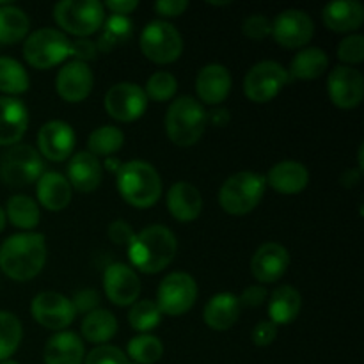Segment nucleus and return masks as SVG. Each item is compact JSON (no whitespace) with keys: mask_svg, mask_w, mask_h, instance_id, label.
Returning <instances> with one entry per match:
<instances>
[{"mask_svg":"<svg viewBox=\"0 0 364 364\" xmlns=\"http://www.w3.org/2000/svg\"><path fill=\"white\" fill-rule=\"evenodd\" d=\"M327 68H329L327 53L316 46H308L291 59L290 68L287 71L290 80H315L326 73Z\"/></svg>","mask_w":364,"mask_h":364,"instance_id":"30","label":"nucleus"},{"mask_svg":"<svg viewBox=\"0 0 364 364\" xmlns=\"http://www.w3.org/2000/svg\"><path fill=\"white\" fill-rule=\"evenodd\" d=\"M128 359L135 364H155L164 355V343L153 334H141L128 343Z\"/></svg>","mask_w":364,"mask_h":364,"instance_id":"36","label":"nucleus"},{"mask_svg":"<svg viewBox=\"0 0 364 364\" xmlns=\"http://www.w3.org/2000/svg\"><path fill=\"white\" fill-rule=\"evenodd\" d=\"M142 53L155 64H171L183 52V38L173 23L164 20L149 21L139 38Z\"/></svg>","mask_w":364,"mask_h":364,"instance_id":"9","label":"nucleus"},{"mask_svg":"<svg viewBox=\"0 0 364 364\" xmlns=\"http://www.w3.org/2000/svg\"><path fill=\"white\" fill-rule=\"evenodd\" d=\"M210 4V6H217V7H220V6H230V4L231 2H208Z\"/></svg>","mask_w":364,"mask_h":364,"instance_id":"53","label":"nucleus"},{"mask_svg":"<svg viewBox=\"0 0 364 364\" xmlns=\"http://www.w3.org/2000/svg\"><path fill=\"white\" fill-rule=\"evenodd\" d=\"M95 87V75L89 64L70 60L60 68L55 78L57 95L68 103H80L89 98Z\"/></svg>","mask_w":364,"mask_h":364,"instance_id":"15","label":"nucleus"},{"mask_svg":"<svg viewBox=\"0 0 364 364\" xmlns=\"http://www.w3.org/2000/svg\"><path fill=\"white\" fill-rule=\"evenodd\" d=\"M31 78L27 70L13 57H0V92L16 98L28 91Z\"/></svg>","mask_w":364,"mask_h":364,"instance_id":"34","label":"nucleus"},{"mask_svg":"<svg viewBox=\"0 0 364 364\" xmlns=\"http://www.w3.org/2000/svg\"><path fill=\"white\" fill-rule=\"evenodd\" d=\"M290 82L287 68L276 60H262L247 71L244 78V92L255 103L272 102Z\"/></svg>","mask_w":364,"mask_h":364,"instance_id":"11","label":"nucleus"},{"mask_svg":"<svg viewBox=\"0 0 364 364\" xmlns=\"http://www.w3.org/2000/svg\"><path fill=\"white\" fill-rule=\"evenodd\" d=\"M359 180H361V173H359L358 169H347L343 173V176H341V185L350 188L354 187V185H358Z\"/></svg>","mask_w":364,"mask_h":364,"instance_id":"51","label":"nucleus"},{"mask_svg":"<svg viewBox=\"0 0 364 364\" xmlns=\"http://www.w3.org/2000/svg\"><path fill=\"white\" fill-rule=\"evenodd\" d=\"M96 55H98V46L91 39L78 38L77 41H71L70 57H75V60L87 64L89 60H95Z\"/></svg>","mask_w":364,"mask_h":364,"instance_id":"44","label":"nucleus"},{"mask_svg":"<svg viewBox=\"0 0 364 364\" xmlns=\"http://www.w3.org/2000/svg\"><path fill=\"white\" fill-rule=\"evenodd\" d=\"M128 322H130L132 329H135L137 333L149 334L162 322V311L155 301H149V299L137 301L135 304H132L130 313H128Z\"/></svg>","mask_w":364,"mask_h":364,"instance_id":"38","label":"nucleus"},{"mask_svg":"<svg viewBox=\"0 0 364 364\" xmlns=\"http://www.w3.org/2000/svg\"><path fill=\"white\" fill-rule=\"evenodd\" d=\"M315 25L311 16L301 9H287L272 21V38L283 48H302L311 41Z\"/></svg>","mask_w":364,"mask_h":364,"instance_id":"14","label":"nucleus"},{"mask_svg":"<svg viewBox=\"0 0 364 364\" xmlns=\"http://www.w3.org/2000/svg\"><path fill=\"white\" fill-rule=\"evenodd\" d=\"M265 181L267 185H270V187L276 192H279V194H299V192H302L308 187L309 171L308 167L302 166L301 162L284 160V162L276 164V166L269 171Z\"/></svg>","mask_w":364,"mask_h":364,"instance_id":"25","label":"nucleus"},{"mask_svg":"<svg viewBox=\"0 0 364 364\" xmlns=\"http://www.w3.org/2000/svg\"><path fill=\"white\" fill-rule=\"evenodd\" d=\"M267 297H269V291L263 284H252V287H247L242 291L238 302L245 308H259V306L265 304Z\"/></svg>","mask_w":364,"mask_h":364,"instance_id":"47","label":"nucleus"},{"mask_svg":"<svg viewBox=\"0 0 364 364\" xmlns=\"http://www.w3.org/2000/svg\"><path fill=\"white\" fill-rule=\"evenodd\" d=\"M331 102L340 109H354L363 102L364 78L363 73L350 66H336L327 80Z\"/></svg>","mask_w":364,"mask_h":364,"instance_id":"17","label":"nucleus"},{"mask_svg":"<svg viewBox=\"0 0 364 364\" xmlns=\"http://www.w3.org/2000/svg\"><path fill=\"white\" fill-rule=\"evenodd\" d=\"M103 7L109 9L114 16H128L132 11L137 9L139 2L137 0H107Z\"/></svg>","mask_w":364,"mask_h":364,"instance_id":"50","label":"nucleus"},{"mask_svg":"<svg viewBox=\"0 0 364 364\" xmlns=\"http://www.w3.org/2000/svg\"><path fill=\"white\" fill-rule=\"evenodd\" d=\"M71 41L55 28H39L27 36L23 43V57L36 70H50L70 57Z\"/></svg>","mask_w":364,"mask_h":364,"instance_id":"7","label":"nucleus"},{"mask_svg":"<svg viewBox=\"0 0 364 364\" xmlns=\"http://www.w3.org/2000/svg\"><path fill=\"white\" fill-rule=\"evenodd\" d=\"M71 188L82 194L95 192L102 185L103 166L98 156L91 155L89 151H78L70 156L68 162V176Z\"/></svg>","mask_w":364,"mask_h":364,"instance_id":"20","label":"nucleus"},{"mask_svg":"<svg viewBox=\"0 0 364 364\" xmlns=\"http://www.w3.org/2000/svg\"><path fill=\"white\" fill-rule=\"evenodd\" d=\"M198 299V283L187 272L167 274L156 291V306L167 316H181L191 311Z\"/></svg>","mask_w":364,"mask_h":364,"instance_id":"10","label":"nucleus"},{"mask_svg":"<svg viewBox=\"0 0 364 364\" xmlns=\"http://www.w3.org/2000/svg\"><path fill=\"white\" fill-rule=\"evenodd\" d=\"M302 308V297L297 288L290 284L277 287L269 299V316L270 322L279 326L291 323L299 316Z\"/></svg>","mask_w":364,"mask_h":364,"instance_id":"29","label":"nucleus"},{"mask_svg":"<svg viewBox=\"0 0 364 364\" xmlns=\"http://www.w3.org/2000/svg\"><path fill=\"white\" fill-rule=\"evenodd\" d=\"M107 233H109V238L116 245H130V242L135 237V231L124 220H114L109 230H107Z\"/></svg>","mask_w":364,"mask_h":364,"instance_id":"48","label":"nucleus"},{"mask_svg":"<svg viewBox=\"0 0 364 364\" xmlns=\"http://www.w3.org/2000/svg\"><path fill=\"white\" fill-rule=\"evenodd\" d=\"M167 210L180 223H192L201 215V192L188 181H176L167 191Z\"/></svg>","mask_w":364,"mask_h":364,"instance_id":"24","label":"nucleus"},{"mask_svg":"<svg viewBox=\"0 0 364 364\" xmlns=\"http://www.w3.org/2000/svg\"><path fill=\"white\" fill-rule=\"evenodd\" d=\"M84 358V343L70 331L53 334L45 347V364H82Z\"/></svg>","mask_w":364,"mask_h":364,"instance_id":"28","label":"nucleus"},{"mask_svg":"<svg viewBox=\"0 0 364 364\" xmlns=\"http://www.w3.org/2000/svg\"><path fill=\"white\" fill-rule=\"evenodd\" d=\"M178 251V240L166 226H148L135 233L128 245V256L134 269L144 274H159L173 263Z\"/></svg>","mask_w":364,"mask_h":364,"instance_id":"2","label":"nucleus"},{"mask_svg":"<svg viewBox=\"0 0 364 364\" xmlns=\"http://www.w3.org/2000/svg\"><path fill=\"white\" fill-rule=\"evenodd\" d=\"M148 102V96L141 85L134 84V82H119L105 92L103 107H105L107 114L116 121L132 123L144 116Z\"/></svg>","mask_w":364,"mask_h":364,"instance_id":"12","label":"nucleus"},{"mask_svg":"<svg viewBox=\"0 0 364 364\" xmlns=\"http://www.w3.org/2000/svg\"><path fill=\"white\" fill-rule=\"evenodd\" d=\"M322 20L333 32H354L364 21V7L358 0H338L323 7Z\"/></svg>","mask_w":364,"mask_h":364,"instance_id":"26","label":"nucleus"},{"mask_svg":"<svg viewBox=\"0 0 364 364\" xmlns=\"http://www.w3.org/2000/svg\"><path fill=\"white\" fill-rule=\"evenodd\" d=\"M117 191L134 208H151L162 198V180L151 164L130 160L117 169Z\"/></svg>","mask_w":364,"mask_h":364,"instance_id":"3","label":"nucleus"},{"mask_svg":"<svg viewBox=\"0 0 364 364\" xmlns=\"http://www.w3.org/2000/svg\"><path fill=\"white\" fill-rule=\"evenodd\" d=\"M290 267V252L277 242H265L251 258V272L262 284L279 281Z\"/></svg>","mask_w":364,"mask_h":364,"instance_id":"18","label":"nucleus"},{"mask_svg":"<svg viewBox=\"0 0 364 364\" xmlns=\"http://www.w3.org/2000/svg\"><path fill=\"white\" fill-rule=\"evenodd\" d=\"M338 59L343 66H354L364 60V38L361 34H350L338 46Z\"/></svg>","mask_w":364,"mask_h":364,"instance_id":"41","label":"nucleus"},{"mask_svg":"<svg viewBox=\"0 0 364 364\" xmlns=\"http://www.w3.org/2000/svg\"><path fill=\"white\" fill-rule=\"evenodd\" d=\"M240 302L237 295L230 291L215 294L205 306L203 320L213 331H228L237 323L240 316Z\"/></svg>","mask_w":364,"mask_h":364,"instance_id":"27","label":"nucleus"},{"mask_svg":"<svg viewBox=\"0 0 364 364\" xmlns=\"http://www.w3.org/2000/svg\"><path fill=\"white\" fill-rule=\"evenodd\" d=\"M231 91V75L226 66L206 64L196 77L198 98L206 105H219L228 98Z\"/></svg>","mask_w":364,"mask_h":364,"instance_id":"22","label":"nucleus"},{"mask_svg":"<svg viewBox=\"0 0 364 364\" xmlns=\"http://www.w3.org/2000/svg\"><path fill=\"white\" fill-rule=\"evenodd\" d=\"M46 240L41 233L23 231L0 245V270L13 281H31L46 263Z\"/></svg>","mask_w":364,"mask_h":364,"instance_id":"1","label":"nucleus"},{"mask_svg":"<svg viewBox=\"0 0 364 364\" xmlns=\"http://www.w3.org/2000/svg\"><path fill=\"white\" fill-rule=\"evenodd\" d=\"M28 127L25 103L11 96H0V146H14L21 141Z\"/></svg>","mask_w":364,"mask_h":364,"instance_id":"21","label":"nucleus"},{"mask_svg":"<svg viewBox=\"0 0 364 364\" xmlns=\"http://www.w3.org/2000/svg\"><path fill=\"white\" fill-rule=\"evenodd\" d=\"M36 196H38L39 205L48 212H63L71 203L73 188L64 174L46 171L39 176L38 185H36Z\"/></svg>","mask_w":364,"mask_h":364,"instance_id":"23","label":"nucleus"},{"mask_svg":"<svg viewBox=\"0 0 364 364\" xmlns=\"http://www.w3.org/2000/svg\"><path fill=\"white\" fill-rule=\"evenodd\" d=\"M23 340V327L16 315L0 311V363L7 361Z\"/></svg>","mask_w":364,"mask_h":364,"instance_id":"37","label":"nucleus"},{"mask_svg":"<svg viewBox=\"0 0 364 364\" xmlns=\"http://www.w3.org/2000/svg\"><path fill=\"white\" fill-rule=\"evenodd\" d=\"M188 9L187 0H160L155 4V11L164 18L181 16Z\"/></svg>","mask_w":364,"mask_h":364,"instance_id":"49","label":"nucleus"},{"mask_svg":"<svg viewBox=\"0 0 364 364\" xmlns=\"http://www.w3.org/2000/svg\"><path fill=\"white\" fill-rule=\"evenodd\" d=\"M178 91V80L173 73L169 71H156L146 82L144 92L148 100L156 103L169 102L176 96Z\"/></svg>","mask_w":364,"mask_h":364,"instance_id":"39","label":"nucleus"},{"mask_svg":"<svg viewBox=\"0 0 364 364\" xmlns=\"http://www.w3.org/2000/svg\"><path fill=\"white\" fill-rule=\"evenodd\" d=\"M53 18L68 34L87 38L105 23V7L98 0H63L53 7Z\"/></svg>","mask_w":364,"mask_h":364,"instance_id":"6","label":"nucleus"},{"mask_svg":"<svg viewBox=\"0 0 364 364\" xmlns=\"http://www.w3.org/2000/svg\"><path fill=\"white\" fill-rule=\"evenodd\" d=\"M75 148V132L68 123L59 119L48 121L38 132L39 155L52 162H64L70 159Z\"/></svg>","mask_w":364,"mask_h":364,"instance_id":"19","label":"nucleus"},{"mask_svg":"<svg viewBox=\"0 0 364 364\" xmlns=\"http://www.w3.org/2000/svg\"><path fill=\"white\" fill-rule=\"evenodd\" d=\"M80 331L84 340L89 341V343L105 345L107 341L116 336L117 320L110 311L98 308L84 316Z\"/></svg>","mask_w":364,"mask_h":364,"instance_id":"31","label":"nucleus"},{"mask_svg":"<svg viewBox=\"0 0 364 364\" xmlns=\"http://www.w3.org/2000/svg\"><path fill=\"white\" fill-rule=\"evenodd\" d=\"M45 173L41 155L28 144H14L0 159V180L7 187H27Z\"/></svg>","mask_w":364,"mask_h":364,"instance_id":"8","label":"nucleus"},{"mask_svg":"<svg viewBox=\"0 0 364 364\" xmlns=\"http://www.w3.org/2000/svg\"><path fill=\"white\" fill-rule=\"evenodd\" d=\"M103 25H105V32L96 43L98 50L102 52H110L121 41H127L132 34V21L128 20V16H114L112 14Z\"/></svg>","mask_w":364,"mask_h":364,"instance_id":"40","label":"nucleus"},{"mask_svg":"<svg viewBox=\"0 0 364 364\" xmlns=\"http://www.w3.org/2000/svg\"><path fill=\"white\" fill-rule=\"evenodd\" d=\"M242 32H244L245 38L262 41V39L269 38L272 34V21L265 14H251V16H247L244 20Z\"/></svg>","mask_w":364,"mask_h":364,"instance_id":"43","label":"nucleus"},{"mask_svg":"<svg viewBox=\"0 0 364 364\" xmlns=\"http://www.w3.org/2000/svg\"><path fill=\"white\" fill-rule=\"evenodd\" d=\"M6 223H7V219H6V212H4L2 206H0V233H2L4 228H6Z\"/></svg>","mask_w":364,"mask_h":364,"instance_id":"52","label":"nucleus"},{"mask_svg":"<svg viewBox=\"0 0 364 364\" xmlns=\"http://www.w3.org/2000/svg\"><path fill=\"white\" fill-rule=\"evenodd\" d=\"M124 144V134L117 127L103 124L91 132L87 139V151L95 156H109L119 151Z\"/></svg>","mask_w":364,"mask_h":364,"instance_id":"35","label":"nucleus"},{"mask_svg":"<svg viewBox=\"0 0 364 364\" xmlns=\"http://www.w3.org/2000/svg\"><path fill=\"white\" fill-rule=\"evenodd\" d=\"M206 124H208V114L203 103L192 96H180L167 109V137L180 148H191L198 144L199 139L205 135Z\"/></svg>","mask_w":364,"mask_h":364,"instance_id":"4","label":"nucleus"},{"mask_svg":"<svg viewBox=\"0 0 364 364\" xmlns=\"http://www.w3.org/2000/svg\"><path fill=\"white\" fill-rule=\"evenodd\" d=\"M277 333L279 331H277L276 323H272L270 320H263V322L256 323V327L251 333V338L256 347H269V345L276 341Z\"/></svg>","mask_w":364,"mask_h":364,"instance_id":"45","label":"nucleus"},{"mask_svg":"<svg viewBox=\"0 0 364 364\" xmlns=\"http://www.w3.org/2000/svg\"><path fill=\"white\" fill-rule=\"evenodd\" d=\"M4 212H6V219H9V223L14 228L23 231L34 230L39 224V220H41V212H39L38 203L32 198H28V196H13L7 201Z\"/></svg>","mask_w":364,"mask_h":364,"instance_id":"33","label":"nucleus"},{"mask_svg":"<svg viewBox=\"0 0 364 364\" xmlns=\"http://www.w3.org/2000/svg\"><path fill=\"white\" fill-rule=\"evenodd\" d=\"M31 313L39 326L57 333L70 327L77 316L71 299L57 291H41L36 295L31 304Z\"/></svg>","mask_w":364,"mask_h":364,"instance_id":"13","label":"nucleus"},{"mask_svg":"<svg viewBox=\"0 0 364 364\" xmlns=\"http://www.w3.org/2000/svg\"><path fill=\"white\" fill-rule=\"evenodd\" d=\"M73 308L77 313H87L95 311L100 306V294L96 290H91V288H85V290H80L75 294L73 297Z\"/></svg>","mask_w":364,"mask_h":364,"instance_id":"46","label":"nucleus"},{"mask_svg":"<svg viewBox=\"0 0 364 364\" xmlns=\"http://www.w3.org/2000/svg\"><path fill=\"white\" fill-rule=\"evenodd\" d=\"M0 364H20V363H16V361H11V359H7V361H2Z\"/></svg>","mask_w":364,"mask_h":364,"instance_id":"54","label":"nucleus"},{"mask_svg":"<svg viewBox=\"0 0 364 364\" xmlns=\"http://www.w3.org/2000/svg\"><path fill=\"white\" fill-rule=\"evenodd\" d=\"M31 20L20 7L2 4L0 6V45H16L27 38Z\"/></svg>","mask_w":364,"mask_h":364,"instance_id":"32","label":"nucleus"},{"mask_svg":"<svg viewBox=\"0 0 364 364\" xmlns=\"http://www.w3.org/2000/svg\"><path fill=\"white\" fill-rule=\"evenodd\" d=\"M265 188V176L255 171H240L224 181L219 191V205L230 215H247L262 201Z\"/></svg>","mask_w":364,"mask_h":364,"instance_id":"5","label":"nucleus"},{"mask_svg":"<svg viewBox=\"0 0 364 364\" xmlns=\"http://www.w3.org/2000/svg\"><path fill=\"white\" fill-rule=\"evenodd\" d=\"M103 290L109 301L116 306H132L141 295V279L132 267L112 263L103 274Z\"/></svg>","mask_w":364,"mask_h":364,"instance_id":"16","label":"nucleus"},{"mask_svg":"<svg viewBox=\"0 0 364 364\" xmlns=\"http://www.w3.org/2000/svg\"><path fill=\"white\" fill-rule=\"evenodd\" d=\"M84 364H135L123 350L112 345H98L84 358Z\"/></svg>","mask_w":364,"mask_h":364,"instance_id":"42","label":"nucleus"}]
</instances>
